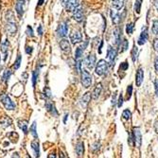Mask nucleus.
Segmentation results:
<instances>
[{
	"label": "nucleus",
	"mask_w": 158,
	"mask_h": 158,
	"mask_svg": "<svg viewBox=\"0 0 158 158\" xmlns=\"http://www.w3.org/2000/svg\"><path fill=\"white\" fill-rule=\"evenodd\" d=\"M92 83V77L89 74V72L86 70H82V84L84 88H88L91 86Z\"/></svg>",
	"instance_id": "1"
},
{
	"label": "nucleus",
	"mask_w": 158,
	"mask_h": 158,
	"mask_svg": "<svg viewBox=\"0 0 158 158\" xmlns=\"http://www.w3.org/2000/svg\"><path fill=\"white\" fill-rule=\"evenodd\" d=\"M0 100H1L2 104L5 106V108H6L7 110H13V109L15 108L14 103L11 101V100L10 98V97H9L8 95L3 94V95L0 97Z\"/></svg>",
	"instance_id": "2"
},
{
	"label": "nucleus",
	"mask_w": 158,
	"mask_h": 158,
	"mask_svg": "<svg viewBox=\"0 0 158 158\" xmlns=\"http://www.w3.org/2000/svg\"><path fill=\"white\" fill-rule=\"evenodd\" d=\"M107 68H108V65H107V63H106V61L101 60V61L97 64V66H96V74L98 76L103 75V74L106 73Z\"/></svg>",
	"instance_id": "3"
},
{
	"label": "nucleus",
	"mask_w": 158,
	"mask_h": 158,
	"mask_svg": "<svg viewBox=\"0 0 158 158\" xmlns=\"http://www.w3.org/2000/svg\"><path fill=\"white\" fill-rule=\"evenodd\" d=\"M64 5L67 11H73L80 6V2L79 0H65Z\"/></svg>",
	"instance_id": "4"
},
{
	"label": "nucleus",
	"mask_w": 158,
	"mask_h": 158,
	"mask_svg": "<svg viewBox=\"0 0 158 158\" xmlns=\"http://www.w3.org/2000/svg\"><path fill=\"white\" fill-rule=\"evenodd\" d=\"M85 65L88 69H93L96 65V56L94 54H90L85 58Z\"/></svg>",
	"instance_id": "5"
},
{
	"label": "nucleus",
	"mask_w": 158,
	"mask_h": 158,
	"mask_svg": "<svg viewBox=\"0 0 158 158\" xmlns=\"http://www.w3.org/2000/svg\"><path fill=\"white\" fill-rule=\"evenodd\" d=\"M6 30H7L8 34L10 36H13L17 30V27H16V23L15 21L8 22L7 26H6Z\"/></svg>",
	"instance_id": "6"
},
{
	"label": "nucleus",
	"mask_w": 158,
	"mask_h": 158,
	"mask_svg": "<svg viewBox=\"0 0 158 158\" xmlns=\"http://www.w3.org/2000/svg\"><path fill=\"white\" fill-rule=\"evenodd\" d=\"M83 40V36H82V33L78 31V30H73L70 34V41H71L73 44H77V43H81Z\"/></svg>",
	"instance_id": "7"
},
{
	"label": "nucleus",
	"mask_w": 158,
	"mask_h": 158,
	"mask_svg": "<svg viewBox=\"0 0 158 158\" xmlns=\"http://www.w3.org/2000/svg\"><path fill=\"white\" fill-rule=\"evenodd\" d=\"M73 18H74V20H76L77 22L83 21V10H82V8L80 7V6L73 11Z\"/></svg>",
	"instance_id": "8"
},
{
	"label": "nucleus",
	"mask_w": 158,
	"mask_h": 158,
	"mask_svg": "<svg viewBox=\"0 0 158 158\" xmlns=\"http://www.w3.org/2000/svg\"><path fill=\"white\" fill-rule=\"evenodd\" d=\"M67 31H68L67 24H66V23H62V24H60L59 28H58V30H57L59 36H61V37H65V36L67 35Z\"/></svg>",
	"instance_id": "9"
},
{
	"label": "nucleus",
	"mask_w": 158,
	"mask_h": 158,
	"mask_svg": "<svg viewBox=\"0 0 158 158\" xmlns=\"http://www.w3.org/2000/svg\"><path fill=\"white\" fill-rule=\"evenodd\" d=\"M133 138H134V142L136 144L137 147L141 146V141H142V136H141V132L138 128H135L133 130Z\"/></svg>",
	"instance_id": "10"
},
{
	"label": "nucleus",
	"mask_w": 158,
	"mask_h": 158,
	"mask_svg": "<svg viewBox=\"0 0 158 158\" xmlns=\"http://www.w3.org/2000/svg\"><path fill=\"white\" fill-rule=\"evenodd\" d=\"M144 79V71L142 70V68H139L136 72V78H135V83H136L137 86H140L142 84Z\"/></svg>",
	"instance_id": "11"
},
{
	"label": "nucleus",
	"mask_w": 158,
	"mask_h": 158,
	"mask_svg": "<svg viewBox=\"0 0 158 158\" xmlns=\"http://www.w3.org/2000/svg\"><path fill=\"white\" fill-rule=\"evenodd\" d=\"M108 59H109V62H110V65H113V63L115 61V56H116V51H115V48H113V47H109V49H108Z\"/></svg>",
	"instance_id": "12"
},
{
	"label": "nucleus",
	"mask_w": 158,
	"mask_h": 158,
	"mask_svg": "<svg viewBox=\"0 0 158 158\" xmlns=\"http://www.w3.org/2000/svg\"><path fill=\"white\" fill-rule=\"evenodd\" d=\"M60 47L63 51L65 52H69L70 51V44L67 39H63L60 42Z\"/></svg>",
	"instance_id": "13"
},
{
	"label": "nucleus",
	"mask_w": 158,
	"mask_h": 158,
	"mask_svg": "<svg viewBox=\"0 0 158 158\" xmlns=\"http://www.w3.org/2000/svg\"><path fill=\"white\" fill-rule=\"evenodd\" d=\"M15 9H16V12L19 15V17H21L24 12V0H17Z\"/></svg>",
	"instance_id": "14"
},
{
	"label": "nucleus",
	"mask_w": 158,
	"mask_h": 158,
	"mask_svg": "<svg viewBox=\"0 0 158 158\" xmlns=\"http://www.w3.org/2000/svg\"><path fill=\"white\" fill-rule=\"evenodd\" d=\"M101 90H102V87H101V83L97 84L96 87H95V89H94V91L92 92V97H93L94 100H97V97H100V95L101 93Z\"/></svg>",
	"instance_id": "15"
},
{
	"label": "nucleus",
	"mask_w": 158,
	"mask_h": 158,
	"mask_svg": "<svg viewBox=\"0 0 158 158\" xmlns=\"http://www.w3.org/2000/svg\"><path fill=\"white\" fill-rule=\"evenodd\" d=\"M147 40H148V30L147 29H145L141 32L140 37L138 39V45H144V44L147 42Z\"/></svg>",
	"instance_id": "16"
},
{
	"label": "nucleus",
	"mask_w": 158,
	"mask_h": 158,
	"mask_svg": "<svg viewBox=\"0 0 158 158\" xmlns=\"http://www.w3.org/2000/svg\"><path fill=\"white\" fill-rule=\"evenodd\" d=\"M111 17H112V21H113V23H114L115 25L119 24V22L121 20V18H120L118 13H117V12H115L114 11H111Z\"/></svg>",
	"instance_id": "17"
},
{
	"label": "nucleus",
	"mask_w": 158,
	"mask_h": 158,
	"mask_svg": "<svg viewBox=\"0 0 158 158\" xmlns=\"http://www.w3.org/2000/svg\"><path fill=\"white\" fill-rule=\"evenodd\" d=\"M83 151H84V145L83 142H79L76 146V152L79 156H83Z\"/></svg>",
	"instance_id": "18"
},
{
	"label": "nucleus",
	"mask_w": 158,
	"mask_h": 158,
	"mask_svg": "<svg viewBox=\"0 0 158 158\" xmlns=\"http://www.w3.org/2000/svg\"><path fill=\"white\" fill-rule=\"evenodd\" d=\"M31 148L34 151V153H35V156H39L40 155V150H39V142L37 140H34L31 142Z\"/></svg>",
	"instance_id": "19"
},
{
	"label": "nucleus",
	"mask_w": 158,
	"mask_h": 158,
	"mask_svg": "<svg viewBox=\"0 0 158 158\" xmlns=\"http://www.w3.org/2000/svg\"><path fill=\"white\" fill-rule=\"evenodd\" d=\"M11 122H12V121H11V119L10 118V117H8V116H3L2 118L0 119V123H1V125L3 126L4 128L11 126Z\"/></svg>",
	"instance_id": "20"
},
{
	"label": "nucleus",
	"mask_w": 158,
	"mask_h": 158,
	"mask_svg": "<svg viewBox=\"0 0 158 158\" xmlns=\"http://www.w3.org/2000/svg\"><path fill=\"white\" fill-rule=\"evenodd\" d=\"M123 4H124V0H113L112 1V6L115 10H120L123 7Z\"/></svg>",
	"instance_id": "21"
},
{
	"label": "nucleus",
	"mask_w": 158,
	"mask_h": 158,
	"mask_svg": "<svg viewBox=\"0 0 158 158\" xmlns=\"http://www.w3.org/2000/svg\"><path fill=\"white\" fill-rule=\"evenodd\" d=\"M90 97H91V96H90L89 92H87V93H85L83 95V97H82V105H83V107H86L87 104L89 103Z\"/></svg>",
	"instance_id": "22"
},
{
	"label": "nucleus",
	"mask_w": 158,
	"mask_h": 158,
	"mask_svg": "<svg viewBox=\"0 0 158 158\" xmlns=\"http://www.w3.org/2000/svg\"><path fill=\"white\" fill-rule=\"evenodd\" d=\"M18 126L20 127V129L25 133H28V121H26V120H19L18 121Z\"/></svg>",
	"instance_id": "23"
},
{
	"label": "nucleus",
	"mask_w": 158,
	"mask_h": 158,
	"mask_svg": "<svg viewBox=\"0 0 158 158\" xmlns=\"http://www.w3.org/2000/svg\"><path fill=\"white\" fill-rule=\"evenodd\" d=\"M8 47H9V41L6 40V41L1 45V51L5 54V60H6V55H7V52H8Z\"/></svg>",
	"instance_id": "24"
},
{
	"label": "nucleus",
	"mask_w": 158,
	"mask_h": 158,
	"mask_svg": "<svg viewBox=\"0 0 158 158\" xmlns=\"http://www.w3.org/2000/svg\"><path fill=\"white\" fill-rule=\"evenodd\" d=\"M30 133L33 135L34 138H37L38 137V134H37V131H36V122H33L31 127H30Z\"/></svg>",
	"instance_id": "25"
},
{
	"label": "nucleus",
	"mask_w": 158,
	"mask_h": 158,
	"mask_svg": "<svg viewBox=\"0 0 158 158\" xmlns=\"http://www.w3.org/2000/svg\"><path fill=\"white\" fill-rule=\"evenodd\" d=\"M133 28H134L133 23H130V24H128V25L126 26V32L128 33V34H132L133 31Z\"/></svg>",
	"instance_id": "26"
},
{
	"label": "nucleus",
	"mask_w": 158,
	"mask_h": 158,
	"mask_svg": "<svg viewBox=\"0 0 158 158\" xmlns=\"http://www.w3.org/2000/svg\"><path fill=\"white\" fill-rule=\"evenodd\" d=\"M141 3H142V0H136V1H135V5H134V11H135V12H137V13H139V12H140Z\"/></svg>",
	"instance_id": "27"
},
{
	"label": "nucleus",
	"mask_w": 158,
	"mask_h": 158,
	"mask_svg": "<svg viewBox=\"0 0 158 158\" xmlns=\"http://www.w3.org/2000/svg\"><path fill=\"white\" fill-rule=\"evenodd\" d=\"M128 47H129V43H128V41L126 39L123 40L122 44H121V52H124V51H126L127 49H128Z\"/></svg>",
	"instance_id": "28"
},
{
	"label": "nucleus",
	"mask_w": 158,
	"mask_h": 158,
	"mask_svg": "<svg viewBox=\"0 0 158 158\" xmlns=\"http://www.w3.org/2000/svg\"><path fill=\"white\" fill-rule=\"evenodd\" d=\"M114 36H115V43L118 45L119 44V37H120V33H119V29H115L114 31Z\"/></svg>",
	"instance_id": "29"
},
{
	"label": "nucleus",
	"mask_w": 158,
	"mask_h": 158,
	"mask_svg": "<svg viewBox=\"0 0 158 158\" xmlns=\"http://www.w3.org/2000/svg\"><path fill=\"white\" fill-rule=\"evenodd\" d=\"M122 116L124 119H129L132 116V113L130 110H124L122 113Z\"/></svg>",
	"instance_id": "30"
},
{
	"label": "nucleus",
	"mask_w": 158,
	"mask_h": 158,
	"mask_svg": "<svg viewBox=\"0 0 158 158\" xmlns=\"http://www.w3.org/2000/svg\"><path fill=\"white\" fill-rule=\"evenodd\" d=\"M152 33L155 35H158V20L153 22V26H152Z\"/></svg>",
	"instance_id": "31"
},
{
	"label": "nucleus",
	"mask_w": 158,
	"mask_h": 158,
	"mask_svg": "<svg viewBox=\"0 0 158 158\" xmlns=\"http://www.w3.org/2000/svg\"><path fill=\"white\" fill-rule=\"evenodd\" d=\"M21 65V55H18L17 59H16V61L14 63V65H13V68L14 69H18L19 68V66Z\"/></svg>",
	"instance_id": "32"
},
{
	"label": "nucleus",
	"mask_w": 158,
	"mask_h": 158,
	"mask_svg": "<svg viewBox=\"0 0 158 158\" xmlns=\"http://www.w3.org/2000/svg\"><path fill=\"white\" fill-rule=\"evenodd\" d=\"M83 50L82 49V47H78V48L76 49V53H75L76 59H79V58H81V56L83 55Z\"/></svg>",
	"instance_id": "33"
},
{
	"label": "nucleus",
	"mask_w": 158,
	"mask_h": 158,
	"mask_svg": "<svg viewBox=\"0 0 158 158\" xmlns=\"http://www.w3.org/2000/svg\"><path fill=\"white\" fill-rule=\"evenodd\" d=\"M132 92H133V86L132 85H129L128 88H127V100H130L131 97H132Z\"/></svg>",
	"instance_id": "34"
},
{
	"label": "nucleus",
	"mask_w": 158,
	"mask_h": 158,
	"mask_svg": "<svg viewBox=\"0 0 158 158\" xmlns=\"http://www.w3.org/2000/svg\"><path fill=\"white\" fill-rule=\"evenodd\" d=\"M136 55H137V48L134 47L133 51H132V58H133V62H135V60H136Z\"/></svg>",
	"instance_id": "35"
},
{
	"label": "nucleus",
	"mask_w": 158,
	"mask_h": 158,
	"mask_svg": "<svg viewBox=\"0 0 158 158\" xmlns=\"http://www.w3.org/2000/svg\"><path fill=\"white\" fill-rule=\"evenodd\" d=\"M10 76H11V70H6L5 75H4V77H3L4 81H8L9 78H10Z\"/></svg>",
	"instance_id": "36"
},
{
	"label": "nucleus",
	"mask_w": 158,
	"mask_h": 158,
	"mask_svg": "<svg viewBox=\"0 0 158 158\" xmlns=\"http://www.w3.org/2000/svg\"><path fill=\"white\" fill-rule=\"evenodd\" d=\"M36 80H37V72L34 71L33 72V75H32V84H33V86H35Z\"/></svg>",
	"instance_id": "37"
},
{
	"label": "nucleus",
	"mask_w": 158,
	"mask_h": 158,
	"mask_svg": "<svg viewBox=\"0 0 158 158\" xmlns=\"http://www.w3.org/2000/svg\"><path fill=\"white\" fill-rule=\"evenodd\" d=\"M45 96H46L47 97H51V92L48 88H45Z\"/></svg>",
	"instance_id": "38"
},
{
	"label": "nucleus",
	"mask_w": 158,
	"mask_h": 158,
	"mask_svg": "<svg viewBox=\"0 0 158 158\" xmlns=\"http://www.w3.org/2000/svg\"><path fill=\"white\" fill-rule=\"evenodd\" d=\"M122 104H123V97H122V95H120V96H119V98H118V103H117L118 108L121 107Z\"/></svg>",
	"instance_id": "39"
},
{
	"label": "nucleus",
	"mask_w": 158,
	"mask_h": 158,
	"mask_svg": "<svg viewBox=\"0 0 158 158\" xmlns=\"http://www.w3.org/2000/svg\"><path fill=\"white\" fill-rule=\"evenodd\" d=\"M128 66H129V65H128L127 63H122L121 65H120V68L122 69V70H126V69L128 68Z\"/></svg>",
	"instance_id": "40"
},
{
	"label": "nucleus",
	"mask_w": 158,
	"mask_h": 158,
	"mask_svg": "<svg viewBox=\"0 0 158 158\" xmlns=\"http://www.w3.org/2000/svg\"><path fill=\"white\" fill-rule=\"evenodd\" d=\"M153 47H154L155 51H158V39L154 40V43H153Z\"/></svg>",
	"instance_id": "41"
},
{
	"label": "nucleus",
	"mask_w": 158,
	"mask_h": 158,
	"mask_svg": "<svg viewBox=\"0 0 158 158\" xmlns=\"http://www.w3.org/2000/svg\"><path fill=\"white\" fill-rule=\"evenodd\" d=\"M28 33H29V35L30 36H33V31H32V29L30 28V27H28Z\"/></svg>",
	"instance_id": "42"
},
{
	"label": "nucleus",
	"mask_w": 158,
	"mask_h": 158,
	"mask_svg": "<svg viewBox=\"0 0 158 158\" xmlns=\"http://www.w3.org/2000/svg\"><path fill=\"white\" fill-rule=\"evenodd\" d=\"M37 31L39 33V35H42L43 34V29H42V26H39L38 29H37Z\"/></svg>",
	"instance_id": "43"
},
{
	"label": "nucleus",
	"mask_w": 158,
	"mask_h": 158,
	"mask_svg": "<svg viewBox=\"0 0 158 158\" xmlns=\"http://www.w3.org/2000/svg\"><path fill=\"white\" fill-rule=\"evenodd\" d=\"M26 51H27V53H28V54H30L31 52H32V47H27V50H26Z\"/></svg>",
	"instance_id": "44"
},
{
	"label": "nucleus",
	"mask_w": 158,
	"mask_h": 158,
	"mask_svg": "<svg viewBox=\"0 0 158 158\" xmlns=\"http://www.w3.org/2000/svg\"><path fill=\"white\" fill-rule=\"evenodd\" d=\"M154 66H155V69L158 71V57L156 58V60H155V63H154Z\"/></svg>",
	"instance_id": "45"
},
{
	"label": "nucleus",
	"mask_w": 158,
	"mask_h": 158,
	"mask_svg": "<svg viewBox=\"0 0 158 158\" xmlns=\"http://www.w3.org/2000/svg\"><path fill=\"white\" fill-rule=\"evenodd\" d=\"M154 6H155V8L157 9V11H158V0H155V1H154Z\"/></svg>",
	"instance_id": "46"
},
{
	"label": "nucleus",
	"mask_w": 158,
	"mask_h": 158,
	"mask_svg": "<svg viewBox=\"0 0 158 158\" xmlns=\"http://www.w3.org/2000/svg\"><path fill=\"white\" fill-rule=\"evenodd\" d=\"M67 116H68V115H67V114H65V119H64V123H66V119H67Z\"/></svg>",
	"instance_id": "47"
},
{
	"label": "nucleus",
	"mask_w": 158,
	"mask_h": 158,
	"mask_svg": "<svg viewBox=\"0 0 158 158\" xmlns=\"http://www.w3.org/2000/svg\"><path fill=\"white\" fill-rule=\"evenodd\" d=\"M43 2H44V0H39V2H38V5H39V6H41V5L43 4Z\"/></svg>",
	"instance_id": "48"
}]
</instances>
